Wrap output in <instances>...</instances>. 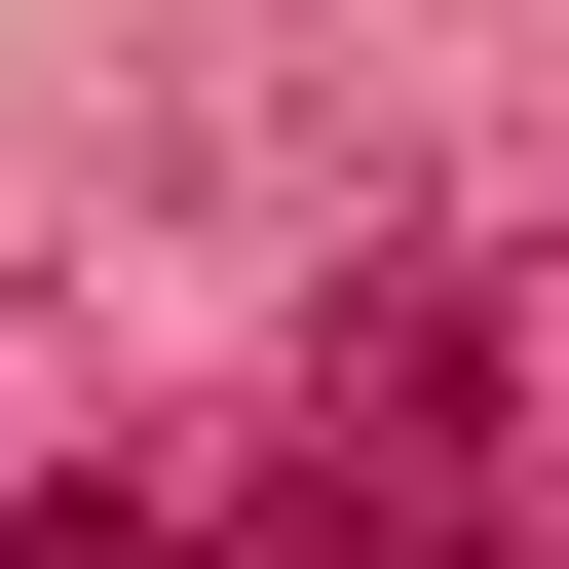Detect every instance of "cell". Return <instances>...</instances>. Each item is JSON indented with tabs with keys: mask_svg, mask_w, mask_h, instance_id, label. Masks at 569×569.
Instances as JSON below:
<instances>
[{
	"mask_svg": "<svg viewBox=\"0 0 569 569\" xmlns=\"http://www.w3.org/2000/svg\"><path fill=\"white\" fill-rule=\"evenodd\" d=\"M0 569H190V531H152V493H77V531H0Z\"/></svg>",
	"mask_w": 569,
	"mask_h": 569,
	"instance_id": "6da1fadb",
	"label": "cell"
}]
</instances>
